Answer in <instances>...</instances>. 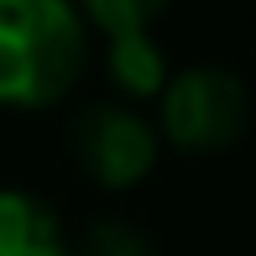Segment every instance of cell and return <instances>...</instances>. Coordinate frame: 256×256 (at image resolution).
<instances>
[{"label":"cell","mask_w":256,"mask_h":256,"mask_svg":"<svg viewBox=\"0 0 256 256\" xmlns=\"http://www.w3.org/2000/svg\"><path fill=\"white\" fill-rule=\"evenodd\" d=\"M68 256H152V240L120 220H100L68 246Z\"/></svg>","instance_id":"cell-6"},{"label":"cell","mask_w":256,"mask_h":256,"mask_svg":"<svg viewBox=\"0 0 256 256\" xmlns=\"http://www.w3.org/2000/svg\"><path fill=\"white\" fill-rule=\"evenodd\" d=\"M0 256H68V236L42 199L0 188Z\"/></svg>","instance_id":"cell-4"},{"label":"cell","mask_w":256,"mask_h":256,"mask_svg":"<svg viewBox=\"0 0 256 256\" xmlns=\"http://www.w3.org/2000/svg\"><path fill=\"white\" fill-rule=\"evenodd\" d=\"M74 152L84 162V172L104 188H126L136 183L157 157V142L131 110H115V104H94V110L78 115L74 126Z\"/></svg>","instance_id":"cell-3"},{"label":"cell","mask_w":256,"mask_h":256,"mask_svg":"<svg viewBox=\"0 0 256 256\" xmlns=\"http://www.w3.org/2000/svg\"><path fill=\"white\" fill-rule=\"evenodd\" d=\"M146 16H157L152 0H94L89 6V21L94 26H104L110 37H126V32H142Z\"/></svg>","instance_id":"cell-7"},{"label":"cell","mask_w":256,"mask_h":256,"mask_svg":"<svg viewBox=\"0 0 256 256\" xmlns=\"http://www.w3.org/2000/svg\"><path fill=\"white\" fill-rule=\"evenodd\" d=\"M162 126L178 146H225L246 126V89L225 68H188L162 94Z\"/></svg>","instance_id":"cell-2"},{"label":"cell","mask_w":256,"mask_h":256,"mask_svg":"<svg viewBox=\"0 0 256 256\" xmlns=\"http://www.w3.org/2000/svg\"><path fill=\"white\" fill-rule=\"evenodd\" d=\"M84 16L63 0H0V104H52L84 68Z\"/></svg>","instance_id":"cell-1"},{"label":"cell","mask_w":256,"mask_h":256,"mask_svg":"<svg viewBox=\"0 0 256 256\" xmlns=\"http://www.w3.org/2000/svg\"><path fill=\"white\" fill-rule=\"evenodd\" d=\"M110 74L120 89L131 94H157L162 89V52L146 32H126V37H110Z\"/></svg>","instance_id":"cell-5"}]
</instances>
